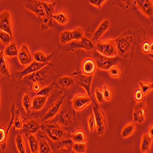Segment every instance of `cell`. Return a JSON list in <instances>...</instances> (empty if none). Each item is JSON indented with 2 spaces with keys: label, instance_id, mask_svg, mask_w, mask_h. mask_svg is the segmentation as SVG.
I'll use <instances>...</instances> for the list:
<instances>
[{
  "label": "cell",
  "instance_id": "obj_1",
  "mask_svg": "<svg viewBox=\"0 0 153 153\" xmlns=\"http://www.w3.org/2000/svg\"><path fill=\"white\" fill-rule=\"evenodd\" d=\"M55 118V119L53 118L48 121L54 122L59 124L65 130L71 127L75 120V114L70 103L68 102L65 103L64 101L59 112Z\"/></svg>",
  "mask_w": 153,
  "mask_h": 153
},
{
  "label": "cell",
  "instance_id": "obj_2",
  "mask_svg": "<svg viewBox=\"0 0 153 153\" xmlns=\"http://www.w3.org/2000/svg\"><path fill=\"white\" fill-rule=\"evenodd\" d=\"M49 123H44L41 126V128L44 132L45 136L54 142H58L62 140L68 141L70 134L65 131L59 124L49 121Z\"/></svg>",
  "mask_w": 153,
  "mask_h": 153
},
{
  "label": "cell",
  "instance_id": "obj_3",
  "mask_svg": "<svg viewBox=\"0 0 153 153\" xmlns=\"http://www.w3.org/2000/svg\"><path fill=\"white\" fill-rule=\"evenodd\" d=\"M117 50V55L123 56L132 48L134 44V36L131 31H127L114 40Z\"/></svg>",
  "mask_w": 153,
  "mask_h": 153
},
{
  "label": "cell",
  "instance_id": "obj_4",
  "mask_svg": "<svg viewBox=\"0 0 153 153\" xmlns=\"http://www.w3.org/2000/svg\"><path fill=\"white\" fill-rule=\"evenodd\" d=\"M93 58L97 67L102 70H108L111 66L117 65L120 60L119 56H107L99 53L96 51L93 52Z\"/></svg>",
  "mask_w": 153,
  "mask_h": 153
},
{
  "label": "cell",
  "instance_id": "obj_5",
  "mask_svg": "<svg viewBox=\"0 0 153 153\" xmlns=\"http://www.w3.org/2000/svg\"><path fill=\"white\" fill-rule=\"evenodd\" d=\"M44 4L46 11V15L40 20L41 23V32H44L48 28H52L53 27V16L54 15L56 2L55 1L51 3L44 1Z\"/></svg>",
  "mask_w": 153,
  "mask_h": 153
},
{
  "label": "cell",
  "instance_id": "obj_6",
  "mask_svg": "<svg viewBox=\"0 0 153 153\" xmlns=\"http://www.w3.org/2000/svg\"><path fill=\"white\" fill-rule=\"evenodd\" d=\"M96 48L97 52L107 56H114L117 55V47L114 40L108 39L103 41H98Z\"/></svg>",
  "mask_w": 153,
  "mask_h": 153
},
{
  "label": "cell",
  "instance_id": "obj_7",
  "mask_svg": "<svg viewBox=\"0 0 153 153\" xmlns=\"http://www.w3.org/2000/svg\"><path fill=\"white\" fill-rule=\"evenodd\" d=\"M25 7L32 12L40 20L46 15L44 1L41 0H24Z\"/></svg>",
  "mask_w": 153,
  "mask_h": 153
},
{
  "label": "cell",
  "instance_id": "obj_8",
  "mask_svg": "<svg viewBox=\"0 0 153 153\" xmlns=\"http://www.w3.org/2000/svg\"><path fill=\"white\" fill-rule=\"evenodd\" d=\"M93 114L96 123L97 135L101 136L105 133L107 127L105 114L96 103H94V105L93 106Z\"/></svg>",
  "mask_w": 153,
  "mask_h": 153
},
{
  "label": "cell",
  "instance_id": "obj_9",
  "mask_svg": "<svg viewBox=\"0 0 153 153\" xmlns=\"http://www.w3.org/2000/svg\"><path fill=\"white\" fill-rule=\"evenodd\" d=\"M0 30L9 34L14 39L11 14L8 10H4L0 13Z\"/></svg>",
  "mask_w": 153,
  "mask_h": 153
},
{
  "label": "cell",
  "instance_id": "obj_10",
  "mask_svg": "<svg viewBox=\"0 0 153 153\" xmlns=\"http://www.w3.org/2000/svg\"><path fill=\"white\" fill-rule=\"evenodd\" d=\"M52 66L50 64H48L47 65L45 66L39 71H38L33 74L28 75L25 76L28 77V79H30V80H31L33 82V83H39L41 84L43 86V83L47 78L50 69H52Z\"/></svg>",
  "mask_w": 153,
  "mask_h": 153
},
{
  "label": "cell",
  "instance_id": "obj_11",
  "mask_svg": "<svg viewBox=\"0 0 153 153\" xmlns=\"http://www.w3.org/2000/svg\"><path fill=\"white\" fill-rule=\"evenodd\" d=\"M11 75L8 62L3 50H0V78L3 82L7 83L10 80Z\"/></svg>",
  "mask_w": 153,
  "mask_h": 153
},
{
  "label": "cell",
  "instance_id": "obj_12",
  "mask_svg": "<svg viewBox=\"0 0 153 153\" xmlns=\"http://www.w3.org/2000/svg\"><path fill=\"white\" fill-rule=\"evenodd\" d=\"M92 102L93 99L88 95H76L72 100V107L76 111H81L90 105Z\"/></svg>",
  "mask_w": 153,
  "mask_h": 153
},
{
  "label": "cell",
  "instance_id": "obj_13",
  "mask_svg": "<svg viewBox=\"0 0 153 153\" xmlns=\"http://www.w3.org/2000/svg\"><path fill=\"white\" fill-rule=\"evenodd\" d=\"M48 64H49L48 62L42 63V62H39L36 61H34L30 64L28 66L26 69H25L23 71H22L21 72H17V74L16 75V77L19 80H22V79H23L25 77V76L33 74L38 71H39L42 68H44L45 66L47 65Z\"/></svg>",
  "mask_w": 153,
  "mask_h": 153
},
{
  "label": "cell",
  "instance_id": "obj_14",
  "mask_svg": "<svg viewBox=\"0 0 153 153\" xmlns=\"http://www.w3.org/2000/svg\"><path fill=\"white\" fill-rule=\"evenodd\" d=\"M65 97H66V94H64L62 96L59 98L56 101H55L54 103H53L52 105H51V106L48 108V111H47L44 117V119H43L44 121L45 122L48 121L56 117V115L59 112L64 102V101L65 100Z\"/></svg>",
  "mask_w": 153,
  "mask_h": 153
},
{
  "label": "cell",
  "instance_id": "obj_15",
  "mask_svg": "<svg viewBox=\"0 0 153 153\" xmlns=\"http://www.w3.org/2000/svg\"><path fill=\"white\" fill-rule=\"evenodd\" d=\"M135 5L143 13L152 20L153 3L152 0H134Z\"/></svg>",
  "mask_w": 153,
  "mask_h": 153
},
{
  "label": "cell",
  "instance_id": "obj_16",
  "mask_svg": "<svg viewBox=\"0 0 153 153\" xmlns=\"http://www.w3.org/2000/svg\"><path fill=\"white\" fill-rule=\"evenodd\" d=\"M19 60L22 65L27 66L32 62V56L28 47L23 44L19 52Z\"/></svg>",
  "mask_w": 153,
  "mask_h": 153
},
{
  "label": "cell",
  "instance_id": "obj_17",
  "mask_svg": "<svg viewBox=\"0 0 153 153\" xmlns=\"http://www.w3.org/2000/svg\"><path fill=\"white\" fill-rule=\"evenodd\" d=\"M146 115V110L143 103H138L135 105L134 110V122L143 123L145 121Z\"/></svg>",
  "mask_w": 153,
  "mask_h": 153
},
{
  "label": "cell",
  "instance_id": "obj_18",
  "mask_svg": "<svg viewBox=\"0 0 153 153\" xmlns=\"http://www.w3.org/2000/svg\"><path fill=\"white\" fill-rule=\"evenodd\" d=\"M75 48H82L87 51H92L94 50L95 45L91 40L88 39L86 37H82L78 43H71L69 46V50H70Z\"/></svg>",
  "mask_w": 153,
  "mask_h": 153
},
{
  "label": "cell",
  "instance_id": "obj_19",
  "mask_svg": "<svg viewBox=\"0 0 153 153\" xmlns=\"http://www.w3.org/2000/svg\"><path fill=\"white\" fill-rule=\"evenodd\" d=\"M97 66L96 62L93 58H86L83 60L82 65V70L85 75H94L96 71Z\"/></svg>",
  "mask_w": 153,
  "mask_h": 153
},
{
  "label": "cell",
  "instance_id": "obj_20",
  "mask_svg": "<svg viewBox=\"0 0 153 153\" xmlns=\"http://www.w3.org/2000/svg\"><path fill=\"white\" fill-rule=\"evenodd\" d=\"M93 77H94L93 75H87L83 74L80 76L78 82L79 85L81 87L85 89L88 93V95L91 98H92L91 94V87Z\"/></svg>",
  "mask_w": 153,
  "mask_h": 153
},
{
  "label": "cell",
  "instance_id": "obj_21",
  "mask_svg": "<svg viewBox=\"0 0 153 153\" xmlns=\"http://www.w3.org/2000/svg\"><path fill=\"white\" fill-rule=\"evenodd\" d=\"M110 26V22L109 19H105L102 22L99 26L94 33V37L93 38V41H98L100 38L102 36L106 31H108Z\"/></svg>",
  "mask_w": 153,
  "mask_h": 153
},
{
  "label": "cell",
  "instance_id": "obj_22",
  "mask_svg": "<svg viewBox=\"0 0 153 153\" xmlns=\"http://www.w3.org/2000/svg\"><path fill=\"white\" fill-rule=\"evenodd\" d=\"M48 96H39L37 95L32 99L31 109L35 111L42 110L45 105Z\"/></svg>",
  "mask_w": 153,
  "mask_h": 153
},
{
  "label": "cell",
  "instance_id": "obj_23",
  "mask_svg": "<svg viewBox=\"0 0 153 153\" xmlns=\"http://www.w3.org/2000/svg\"><path fill=\"white\" fill-rule=\"evenodd\" d=\"M23 130L26 134H35L39 132L41 125L34 119H31L23 124Z\"/></svg>",
  "mask_w": 153,
  "mask_h": 153
},
{
  "label": "cell",
  "instance_id": "obj_24",
  "mask_svg": "<svg viewBox=\"0 0 153 153\" xmlns=\"http://www.w3.org/2000/svg\"><path fill=\"white\" fill-rule=\"evenodd\" d=\"M26 135L31 149V152L33 153H37L39 152V140L37 136L33 134H25Z\"/></svg>",
  "mask_w": 153,
  "mask_h": 153
},
{
  "label": "cell",
  "instance_id": "obj_25",
  "mask_svg": "<svg viewBox=\"0 0 153 153\" xmlns=\"http://www.w3.org/2000/svg\"><path fill=\"white\" fill-rule=\"evenodd\" d=\"M152 138L148 134H145L142 138L140 143V150L142 152H148L150 151Z\"/></svg>",
  "mask_w": 153,
  "mask_h": 153
},
{
  "label": "cell",
  "instance_id": "obj_26",
  "mask_svg": "<svg viewBox=\"0 0 153 153\" xmlns=\"http://www.w3.org/2000/svg\"><path fill=\"white\" fill-rule=\"evenodd\" d=\"M38 140H39V152L41 153H49L52 152V149L48 143V140L46 138L39 135L38 137Z\"/></svg>",
  "mask_w": 153,
  "mask_h": 153
},
{
  "label": "cell",
  "instance_id": "obj_27",
  "mask_svg": "<svg viewBox=\"0 0 153 153\" xmlns=\"http://www.w3.org/2000/svg\"><path fill=\"white\" fill-rule=\"evenodd\" d=\"M19 52V51L18 50L16 42H12L9 45H6L4 53L6 56L11 58V57L18 56Z\"/></svg>",
  "mask_w": 153,
  "mask_h": 153
},
{
  "label": "cell",
  "instance_id": "obj_28",
  "mask_svg": "<svg viewBox=\"0 0 153 153\" xmlns=\"http://www.w3.org/2000/svg\"><path fill=\"white\" fill-rule=\"evenodd\" d=\"M135 131V125L134 123H130L127 124L122 130L121 137L123 138H129L132 135Z\"/></svg>",
  "mask_w": 153,
  "mask_h": 153
},
{
  "label": "cell",
  "instance_id": "obj_29",
  "mask_svg": "<svg viewBox=\"0 0 153 153\" xmlns=\"http://www.w3.org/2000/svg\"><path fill=\"white\" fill-rule=\"evenodd\" d=\"M57 83L62 87L69 88L75 84V81L71 76H63L58 79Z\"/></svg>",
  "mask_w": 153,
  "mask_h": 153
},
{
  "label": "cell",
  "instance_id": "obj_30",
  "mask_svg": "<svg viewBox=\"0 0 153 153\" xmlns=\"http://www.w3.org/2000/svg\"><path fill=\"white\" fill-rule=\"evenodd\" d=\"M71 138L72 142L75 143H85L86 141V135L84 131L79 130L72 134Z\"/></svg>",
  "mask_w": 153,
  "mask_h": 153
},
{
  "label": "cell",
  "instance_id": "obj_31",
  "mask_svg": "<svg viewBox=\"0 0 153 153\" xmlns=\"http://www.w3.org/2000/svg\"><path fill=\"white\" fill-rule=\"evenodd\" d=\"M114 1L126 12L132 10V9H133L132 5L135 3L134 0H114Z\"/></svg>",
  "mask_w": 153,
  "mask_h": 153
},
{
  "label": "cell",
  "instance_id": "obj_32",
  "mask_svg": "<svg viewBox=\"0 0 153 153\" xmlns=\"http://www.w3.org/2000/svg\"><path fill=\"white\" fill-rule=\"evenodd\" d=\"M8 134L4 128L0 127V147L3 151H4L7 148Z\"/></svg>",
  "mask_w": 153,
  "mask_h": 153
},
{
  "label": "cell",
  "instance_id": "obj_33",
  "mask_svg": "<svg viewBox=\"0 0 153 153\" xmlns=\"http://www.w3.org/2000/svg\"><path fill=\"white\" fill-rule=\"evenodd\" d=\"M22 105L27 113V115L28 116L31 111L32 107V100L29 94L27 93L25 94L22 99Z\"/></svg>",
  "mask_w": 153,
  "mask_h": 153
},
{
  "label": "cell",
  "instance_id": "obj_34",
  "mask_svg": "<svg viewBox=\"0 0 153 153\" xmlns=\"http://www.w3.org/2000/svg\"><path fill=\"white\" fill-rule=\"evenodd\" d=\"M53 19L61 25H65L69 21V18L65 11H61L59 13L53 15Z\"/></svg>",
  "mask_w": 153,
  "mask_h": 153
},
{
  "label": "cell",
  "instance_id": "obj_35",
  "mask_svg": "<svg viewBox=\"0 0 153 153\" xmlns=\"http://www.w3.org/2000/svg\"><path fill=\"white\" fill-rule=\"evenodd\" d=\"M16 143L18 151L20 153L26 152V146L23 137L21 134H18L16 137Z\"/></svg>",
  "mask_w": 153,
  "mask_h": 153
},
{
  "label": "cell",
  "instance_id": "obj_36",
  "mask_svg": "<svg viewBox=\"0 0 153 153\" xmlns=\"http://www.w3.org/2000/svg\"><path fill=\"white\" fill-rule=\"evenodd\" d=\"M59 39L61 44H66L72 41V36L71 31L65 30L62 31L59 35Z\"/></svg>",
  "mask_w": 153,
  "mask_h": 153
},
{
  "label": "cell",
  "instance_id": "obj_37",
  "mask_svg": "<svg viewBox=\"0 0 153 153\" xmlns=\"http://www.w3.org/2000/svg\"><path fill=\"white\" fill-rule=\"evenodd\" d=\"M50 56H47L45 53H44L43 52L40 50L37 51V52H36L34 54V61L39 62H42V63L48 62V60H50Z\"/></svg>",
  "mask_w": 153,
  "mask_h": 153
},
{
  "label": "cell",
  "instance_id": "obj_38",
  "mask_svg": "<svg viewBox=\"0 0 153 153\" xmlns=\"http://www.w3.org/2000/svg\"><path fill=\"white\" fill-rule=\"evenodd\" d=\"M12 41H13V38L11 37L9 34L2 30L0 31V42L3 45H7L11 43Z\"/></svg>",
  "mask_w": 153,
  "mask_h": 153
},
{
  "label": "cell",
  "instance_id": "obj_39",
  "mask_svg": "<svg viewBox=\"0 0 153 153\" xmlns=\"http://www.w3.org/2000/svg\"><path fill=\"white\" fill-rule=\"evenodd\" d=\"M14 129H21L23 127V123L20 116L19 110H17L15 113V118L14 121Z\"/></svg>",
  "mask_w": 153,
  "mask_h": 153
},
{
  "label": "cell",
  "instance_id": "obj_40",
  "mask_svg": "<svg viewBox=\"0 0 153 153\" xmlns=\"http://www.w3.org/2000/svg\"><path fill=\"white\" fill-rule=\"evenodd\" d=\"M108 73L111 77L113 79H118L121 76V69L117 65H114L108 69Z\"/></svg>",
  "mask_w": 153,
  "mask_h": 153
},
{
  "label": "cell",
  "instance_id": "obj_41",
  "mask_svg": "<svg viewBox=\"0 0 153 153\" xmlns=\"http://www.w3.org/2000/svg\"><path fill=\"white\" fill-rule=\"evenodd\" d=\"M140 90H141L144 94V95H146L148 94L153 88V84L152 83H146V82H139Z\"/></svg>",
  "mask_w": 153,
  "mask_h": 153
},
{
  "label": "cell",
  "instance_id": "obj_42",
  "mask_svg": "<svg viewBox=\"0 0 153 153\" xmlns=\"http://www.w3.org/2000/svg\"><path fill=\"white\" fill-rule=\"evenodd\" d=\"M86 144L85 143H75L72 144V149L74 152L84 153L86 152Z\"/></svg>",
  "mask_w": 153,
  "mask_h": 153
},
{
  "label": "cell",
  "instance_id": "obj_43",
  "mask_svg": "<svg viewBox=\"0 0 153 153\" xmlns=\"http://www.w3.org/2000/svg\"><path fill=\"white\" fill-rule=\"evenodd\" d=\"M88 127L91 133H94L96 128V123L95 120V118L94 116L93 113L90 114V116L89 117L88 120Z\"/></svg>",
  "mask_w": 153,
  "mask_h": 153
},
{
  "label": "cell",
  "instance_id": "obj_44",
  "mask_svg": "<svg viewBox=\"0 0 153 153\" xmlns=\"http://www.w3.org/2000/svg\"><path fill=\"white\" fill-rule=\"evenodd\" d=\"M71 32H72V40L79 41L83 36V30L80 28H75Z\"/></svg>",
  "mask_w": 153,
  "mask_h": 153
},
{
  "label": "cell",
  "instance_id": "obj_45",
  "mask_svg": "<svg viewBox=\"0 0 153 153\" xmlns=\"http://www.w3.org/2000/svg\"><path fill=\"white\" fill-rule=\"evenodd\" d=\"M103 96L104 100L106 101H110L112 97V93L110 87L107 85L104 84L103 86Z\"/></svg>",
  "mask_w": 153,
  "mask_h": 153
},
{
  "label": "cell",
  "instance_id": "obj_46",
  "mask_svg": "<svg viewBox=\"0 0 153 153\" xmlns=\"http://www.w3.org/2000/svg\"><path fill=\"white\" fill-rule=\"evenodd\" d=\"M53 87H54L53 84L48 86H45L42 88L41 90L39 92H37L36 94L37 95H39V96H48L50 93L52 91Z\"/></svg>",
  "mask_w": 153,
  "mask_h": 153
},
{
  "label": "cell",
  "instance_id": "obj_47",
  "mask_svg": "<svg viewBox=\"0 0 153 153\" xmlns=\"http://www.w3.org/2000/svg\"><path fill=\"white\" fill-rule=\"evenodd\" d=\"M94 94H95V97L97 101V102L100 104H102L103 102L105 100L104 98L102 91L100 88H97L95 89Z\"/></svg>",
  "mask_w": 153,
  "mask_h": 153
},
{
  "label": "cell",
  "instance_id": "obj_48",
  "mask_svg": "<svg viewBox=\"0 0 153 153\" xmlns=\"http://www.w3.org/2000/svg\"><path fill=\"white\" fill-rule=\"evenodd\" d=\"M142 50L144 53L148 54L152 52V42L149 43V42H145L142 45Z\"/></svg>",
  "mask_w": 153,
  "mask_h": 153
},
{
  "label": "cell",
  "instance_id": "obj_49",
  "mask_svg": "<svg viewBox=\"0 0 153 153\" xmlns=\"http://www.w3.org/2000/svg\"><path fill=\"white\" fill-rule=\"evenodd\" d=\"M107 0H89V3L97 8H102Z\"/></svg>",
  "mask_w": 153,
  "mask_h": 153
},
{
  "label": "cell",
  "instance_id": "obj_50",
  "mask_svg": "<svg viewBox=\"0 0 153 153\" xmlns=\"http://www.w3.org/2000/svg\"><path fill=\"white\" fill-rule=\"evenodd\" d=\"M144 94L143 93L142 91L140 90V89H138V90H136V91L135 92V94H134V97L135 99L138 102H140L144 97Z\"/></svg>",
  "mask_w": 153,
  "mask_h": 153
},
{
  "label": "cell",
  "instance_id": "obj_51",
  "mask_svg": "<svg viewBox=\"0 0 153 153\" xmlns=\"http://www.w3.org/2000/svg\"><path fill=\"white\" fill-rule=\"evenodd\" d=\"M42 88V85L39 83H34L33 84V90L36 93L39 92Z\"/></svg>",
  "mask_w": 153,
  "mask_h": 153
},
{
  "label": "cell",
  "instance_id": "obj_52",
  "mask_svg": "<svg viewBox=\"0 0 153 153\" xmlns=\"http://www.w3.org/2000/svg\"><path fill=\"white\" fill-rule=\"evenodd\" d=\"M152 131H153V126L152 125H151L149 127V129H148V134L149 135V136L152 138L153 137V135H152Z\"/></svg>",
  "mask_w": 153,
  "mask_h": 153
},
{
  "label": "cell",
  "instance_id": "obj_53",
  "mask_svg": "<svg viewBox=\"0 0 153 153\" xmlns=\"http://www.w3.org/2000/svg\"><path fill=\"white\" fill-rule=\"evenodd\" d=\"M41 1H54V0H41Z\"/></svg>",
  "mask_w": 153,
  "mask_h": 153
},
{
  "label": "cell",
  "instance_id": "obj_54",
  "mask_svg": "<svg viewBox=\"0 0 153 153\" xmlns=\"http://www.w3.org/2000/svg\"><path fill=\"white\" fill-rule=\"evenodd\" d=\"M0 105H1V88H0Z\"/></svg>",
  "mask_w": 153,
  "mask_h": 153
}]
</instances>
